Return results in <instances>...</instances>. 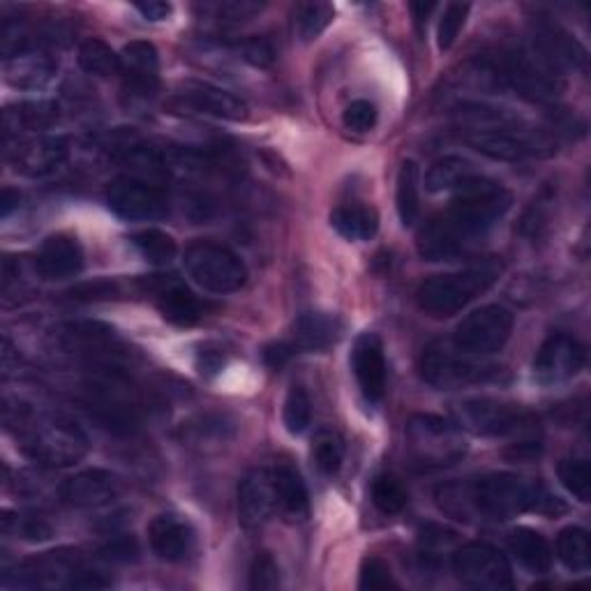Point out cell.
<instances>
[{"mask_svg": "<svg viewBox=\"0 0 591 591\" xmlns=\"http://www.w3.org/2000/svg\"><path fill=\"white\" fill-rule=\"evenodd\" d=\"M38 273L44 280H68L81 273L83 269V250L77 239L66 233H56L49 236V239L42 243L38 259Z\"/></svg>", "mask_w": 591, "mask_h": 591, "instance_id": "d4e9b609", "label": "cell"}, {"mask_svg": "<svg viewBox=\"0 0 591 591\" xmlns=\"http://www.w3.org/2000/svg\"><path fill=\"white\" fill-rule=\"evenodd\" d=\"M19 203H21V194L17 190L6 188L3 197H0V213H3V218H10V213L19 209Z\"/></svg>", "mask_w": 591, "mask_h": 591, "instance_id": "6f0895ef", "label": "cell"}, {"mask_svg": "<svg viewBox=\"0 0 591 591\" xmlns=\"http://www.w3.org/2000/svg\"><path fill=\"white\" fill-rule=\"evenodd\" d=\"M462 139L477 153L501 162L548 160L557 153V139L545 130L527 126L520 116L499 126L467 130L462 132Z\"/></svg>", "mask_w": 591, "mask_h": 591, "instance_id": "5b68a950", "label": "cell"}, {"mask_svg": "<svg viewBox=\"0 0 591 591\" xmlns=\"http://www.w3.org/2000/svg\"><path fill=\"white\" fill-rule=\"evenodd\" d=\"M434 497L443 513L467 522H501L520 513L559 515L567 511L561 499H557L543 483L509 474V471L439 485Z\"/></svg>", "mask_w": 591, "mask_h": 591, "instance_id": "6da1fadb", "label": "cell"}, {"mask_svg": "<svg viewBox=\"0 0 591 591\" xmlns=\"http://www.w3.org/2000/svg\"><path fill=\"white\" fill-rule=\"evenodd\" d=\"M280 587V567L271 552H259L250 567V589L269 591Z\"/></svg>", "mask_w": 591, "mask_h": 591, "instance_id": "7dc6e473", "label": "cell"}, {"mask_svg": "<svg viewBox=\"0 0 591 591\" xmlns=\"http://www.w3.org/2000/svg\"><path fill=\"white\" fill-rule=\"evenodd\" d=\"M409 10H411V17H413V21H417V26L423 28L428 23L430 14L437 10V6L434 3H411Z\"/></svg>", "mask_w": 591, "mask_h": 591, "instance_id": "680465c9", "label": "cell"}, {"mask_svg": "<svg viewBox=\"0 0 591 591\" xmlns=\"http://www.w3.org/2000/svg\"><path fill=\"white\" fill-rule=\"evenodd\" d=\"M278 511V490L273 469L257 467L239 485V520L246 529H259Z\"/></svg>", "mask_w": 591, "mask_h": 591, "instance_id": "e0dca14e", "label": "cell"}, {"mask_svg": "<svg viewBox=\"0 0 591 591\" xmlns=\"http://www.w3.org/2000/svg\"><path fill=\"white\" fill-rule=\"evenodd\" d=\"M282 421L287 432L291 434H303L310 423H312V402L310 395L303 387H293L287 398H284V407H282Z\"/></svg>", "mask_w": 591, "mask_h": 591, "instance_id": "b9f144b4", "label": "cell"}, {"mask_svg": "<svg viewBox=\"0 0 591 591\" xmlns=\"http://www.w3.org/2000/svg\"><path fill=\"white\" fill-rule=\"evenodd\" d=\"M276 490H278V511L289 520L301 522L310 515V494L303 477L289 464L273 469Z\"/></svg>", "mask_w": 591, "mask_h": 591, "instance_id": "f1b7e54d", "label": "cell"}, {"mask_svg": "<svg viewBox=\"0 0 591 591\" xmlns=\"http://www.w3.org/2000/svg\"><path fill=\"white\" fill-rule=\"evenodd\" d=\"M333 6L329 3H303L296 8V19H293V31L303 42L317 40L323 31H327L329 23L333 21Z\"/></svg>", "mask_w": 591, "mask_h": 591, "instance_id": "f35d334b", "label": "cell"}, {"mask_svg": "<svg viewBox=\"0 0 591 591\" xmlns=\"http://www.w3.org/2000/svg\"><path fill=\"white\" fill-rule=\"evenodd\" d=\"M359 587L370 589V591H383V589H395L400 584L393 578V571L387 561L379 559V557H365L363 564H361Z\"/></svg>", "mask_w": 591, "mask_h": 591, "instance_id": "f6af8a7d", "label": "cell"}, {"mask_svg": "<svg viewBox=\"0 0 591 591\" xmlns=\"http://www.w3.org/2000/svg\"><path fill=\"white\" fill-rule=\"evenodd\" d=\"M504 271L499 259L490 257L458 273L432 276L417 291L419 308L432 319H451L471 301L485 293Z\"/></svg>", "mask_w": 591, "mask_h": 591, "instance_id": "277c9868", "label": "cell"}, {"mask_svg": "<svg viewBox=\"0 0 591 591\" xmlns=\"http://www.w3.org/2000/svg\"><path fill=\"white\" fill-rule=\"evenodd\" d=\"M139 554V545L132 537H118L111 539L102 550L100 557L107 561H132Z\"/></svg>", "mask_w": 591, "mask_h": 591, "instance_id": "816d5d0a", "label": "cell"}, {"mask_svg": "<svg viewBox=\"0 0 591 591\" xmlns=\"http://www.w3.org/2000/svg\"><path fill=\"white\" fill-rule=\"evenodd\" d=\"M419 164L413 160L402 162L398 173V190H395V206L402 227H413L421 213V192H419Z\"/></svg>", "mask_w": 591, "mask_h": 591, "instance_id": "e575fe53", "label": "cell"}, {"mask_svg": "<svg viewBox=\"0 0 591 591\" xmlns=\"http://www.w3.org/2000/svg\"><path fill=\"white\" fill-rule=\"evenodd\" d=\"M123 485L104 469H86L58 488V499L70 509H102L121 497Z\"/></svg>", "mask_w": 591, "mask_h": 591, "instance_id": "2e32d148", "label": "cell"}, {"mask_svg": "<svg viewBox=\"0 0 591 591\" xmlns=\"http://www.w3.org/2000/svg\"><path fill=\"white\" fill-rule=\"evenodd\" d=\"M179 100L188 109L220 118V121L239 123L248 118V104L241 98H236L233 93L224 91V88L206 81H188Z\"/></svg>", "mask_w": 591, "mask_h": 591, "instance_id": "cb8c5ba5", "label": "cell"}, {"mask_svg": "<svg viewBox=\"0 0 591 591\" xmlns=\"http://www.w3.org/2000/svg\"><path fill=\"white\" fill-rule=\"evenodd\" d=\"M121 74L126 91L134 98H153L160 88V58L151 42H130L121 51Z\"/></svg>", "mask_w": 591, "mask_h": 591, "instance_id": "44dd1931", "label": "cell"}, {"mask_svg": "<svg viewBox=\"0 0 591 591\" xmlns=\"http://www.w3.org/2000/svg\"><path fill=\"white\" fill-rule=\"evenodd\" d=\"M460 417L469 430H474L477 434H485V437L527 434L539 423V419L531 411L518 404L497 402L490 398L464 402L460 409Z\"/></svg>", "mask_w": 591, "mask_h": 591, "instance_id": "7c38bea8", "label": "cell"}, {"mask_svg": "<svg viewBox=\"0 0 591 591\" xmlns=\"http://www.w3.org/2000/svg\"><path fill=\"white\" fill-rule=\"evenodd\" d=\"M469 10H471V6H467V3H449L447 8H443V14H441V21L437 28V47L441 51H449L455 44L460 31L467 23Z\"/></svg>", "mask_w": 591, "mask_h": 591, "instance_id": "ee69618b", "label": "cell"}, {"mask_svg": "<svg viewBox=\"0 0 591 591\" xmlns=\"http://www.w3.org/2000/svg\"><path fill=\"white\" fill-rule=\"evenodd\" d=\"M370 497H372V504L377 507V511H381L383 515H398L409 504L407 488L402 485L400 479H395L391 474H381L372 481Z\"/></svg>", "mask_w": 591, "mask_h": 591, "instance_id": "ab89813d", "label": "cell"}, {"mask_svg": "<svg viewBox=\"0 0 591 591\" xmlns=\"http://www.w3.org/2000/svg\"><path fill=\"white\" fill-rule=\"evenodd\" d=\"M351 368L357 374L359 389L370 404H379L387 393V357H383L381 338L363 333L351 351Z\"/></svg>", "mask_w": 591, "mask_h": 591, "instance_id": "ffe728a7", "label": "cell"}, {"mask_svg": "<svg viewBox=\"0 0 591 591\" xmlns=\"http://www.w3.org/2000/svg\"><path fill=\"white\" fill-rule=\"evenodd\" d=\"M509 545L513 557L531 573H548L552 569V550L539 531L518 527L511 531Z\"/></svg>", "mask_w": 591, "mask_h": 591, "instance_id": "4dcf8cb0", "label": "cell"}, {"mask_svg": "<svg viewBox=\"0 0 591 591\" xmlns=\"http://www.w3.org/2000/svg\"><path fill=\"white\" fill-rule=\"evenodd\" d=\"M261 10L259 3H250V0H241V3H224L218 8V17L224 23H241L254 17Z\"/></svg>", "mask_w": 591, "mask_h": 591, "instance_id": "f5cc1de1", "label": "cell"}, {"mask_svg": "<svg viewBox=\"0 0 591 591\" xmlns=\"http://www.w3.org/2000/svg\"><path fill=\"white\" fill-rule=\"evenodd\" d=\"M148 543L158 559L179 564L194 552L197 534L192 524L179 515H158L148 527Z\"/></svg>", "mask_w": 591, "mask_h": 591, "instance_id": "603a6c76", "label": "cell"}, {"mask_svg": "<svg viewBox=\"0 0 591 591\" xmlns=\"http://www.w3.org/2000/svg\"><path fill=\"white\" fill-rule=\"evenodd\" d=\"M137 12L148 21H164L171 14V6L162 0H148V3H134Z\"/></svg>", "mask_w": 591, "mask_h": 591, "instance_id": "9f6ffc18", "label": "cell"}, {"mask_svg": "<svg viewBox=\"0 0 591 591\" xmlns=\"http://www.w3.org/2000/svg\"><path fill=\"white\" fill-rule=\"evenodd\" d=\"M342 335V321L329 312H303L293 321L296 349L321 351L335 344Z\"/></svg>", "mask_w": 591, "mask_h": 591, "instance_id": "4316f807", "label": "cell"}, {"mask_svg": "<svg viewBox=\"0 0 591 591\" xmlns=\"http://www.w3.org/2000/svg\"><path fill=\"white\" fill-rule=\"evenodd\" d=\"M109 209L123 220L146 222L162 220L169 216L171 199L160 183L137 179V176H121L107 188Z\"/></svg>", "mask_w": 591, "mask_h": 591, "instance_id": "8fae6325", "label": "cell"}, {"mask_svg": "<svg viewBox=\"0 0 591 591\" xmlns=\"http://www.w3.org/2000/svg\"><path fill=\"white\" fill-rule=\"evenodd\" d=\"M557 557L567 569L582 573L591 564V543L582 527H567L557 537Z\"/></svg>", "mask_w": 591, "mask_h": 591, "instance_id": "d590c367", "label": "cell"}, {"mask_svg": "<svg viewBox=\"0 0 591 591\" xmlns=\"http://www.w3.org/2000/svg\"><path fill=\"white\" fill-rule=\"evenodd\" d=\"M587 363V349L580 340L567 333H554L550 335L534 359V374L545 387H552V383L569 381Z\"/></svg>", "mask_w": 591, "mask_h": 591, "instance_id": "9a60e30c", "label": "cell"}, {"mask_svg": "<svg viewBox=\"0 0 591 591\" xmlns=\"http://www.w3.org/2000/svg\"><path fill=\"white\" fill-rule=\"evenodd\" d=\"M130 241L134 250L153 266H169L176 259V254H179V246H176L169 233L160 229H143L134 233Z\"/></svg>", "mask_w": 591, "mask_h": 591, "instance_id": "8d00e7d4", "label": "cell"}, {"mask_svg": "<svg viewBox=\"0 0 591 591\" xmlns=\"http://www.w3.org/2000/svg\"><path fill=\"white\" fill-rule=\"evenodd\" d=\"M58 344L70 353H81L96 363H113L111 357L118 351V338L113 329L100 321H70L56 333Z\"/></svg>", "mask_w": 591, "mask_h": 591, "instance_id": "ac0fdd59", "label": "cell"}, {"mask_svg": "<svg viewBox=\"0 0 591 591\" xmlns=\"http://www.w3.org/2000/svg\"><path fill=\"white\" fill-rule=\"evenodd\" d=\"M529 49L559 74H564V70L587 68V51L582 49V44L552 23H541L537 28Z\"/></svg>", "mask_w": 591, "mask_h": 591, "instance_id": "7402d4cb", "label": "cell"}, {"mask_svg": "<svg viewBox=\"0 0 591 591\" xmlns=\"http://www.w3.org/2000/svg\"><path fill=\"white\" fill-rule=\"evenodd\" d=\"M3 531L6 534H14L26 541H47L51 537V527L40 515H12L6 513L3 518Z\"/></svg>", "mask_w": 591, "mask_h": 591, "instance_id": "bcb514c9", "label": "cell"}, {"mask_svg": "<svg viewBox=\"0 0 591 591\" xmlns=\"http://www.w3.org/2000/svg\"><path fill=\"white\" fill-rule=\"evenodd\" d=\"M377 107L368 100H357L351 102L344 113H342V123L347 130H353V132H370L374 126H377Z\"/></svg>", "mask_w": 591, "mask_h": 591, "instance_id": "c3c4849f", "label": "cell"}, {"mask_svg": "<svg viewBox=\"0 0 591 591\" xmlns=\"http://www.w3.org/2000/svg\"><path fill=\"white\" fill-rule=\"evenodd\" d=\"M139 289L151 293L160 314L176 327H194L206 314V305L201 299L176 276H148L139 280Z\"/></svg>", "mask_w": 591, "mask_h": 591, "instance_id": "4fadbf2b", "label": "cell"}, {"mask_svg": "<svg viewBox=\"0 0 591 591\" xmlns=\"http://www.w3.org/2000/svg\"><path fill=\"white\" fill-rule=\"evenodd\" d=\"M56 61L53 58L33 47V49H26L19 51L12 58H6V77L14 88H28V91H33V88H42L47 86L53 74H56Z\"/></svg>", "mask_w": 591, "mask_h": 591, "instance_id": "484cf974", "label": "cell"}, {"mask_svg": "<svg viewBox=\"0 0 591 591\" xmlns=\"http://www.w3.org/2000/svg\"><path fill=\"white\" fill-rule=\"evenodd\" d=\"M511 206L513 194L504 186L477 173L455 190L449 211L441 216L471 248L511 211Z\"/></svg>", "mask_w": 591, "mask_h": 591, "instance_id": "3957f363", "label": "cell"}, {"mask_svg": "<svg viewBox=\"0 0 591 591\" xmlns=\"http://www.w3.org/2000/svg\"><path fill=\"white\" fill-rule=\"evenodd\" d=\"M86 567L77 552H47L36 559L21 561V564L12 571H6V582L14 578L17 587H38V589H51V587H74V580Z\"/></svg>", "mask_w": 591, "mask_h": 591, "instance_id": "5bb4252c", "label": "cell"}, {"mask_svg": "<svg viewBox=\"0 0 591 591\" xmlns=\"http://www.w3.org/2000/svg\"><path fill=\"white\" fill-rule=\"evenodd\" d=\"M469 250L471 248L460 239L455 229L443 220V216L432 218L419 233V254L428 261H451Z\"/></svg>", "mask_w": 591, "mask_h": 591, "instance_id": "83f0119b", "label": "cell"}, {"mask_svg": "<svg viewBox=\"0 0 591 591\" xmlns=\"http://www.w3.org/2000/svg\"><path fill=\"white\" fill-rule=\"evenodd\" d=\"M469 353L458 351L443 342H432L421 357L419 372L428 387L437 391H455L471 383H481L499 377V368L492 363H479L467 359Z\"/></svg>", "mask_w": 591, "mask_h": 591, "instance_id": "52a82bcc", "label": "cell"}, {"mask_svg": "<svg viewBox=\"0 0 591 591\" xmlns=\"http://www.w3.org/2000/svg\"><path fill=\"white\" fill-rule=\"evenodd\" d=\"M70 158V141L66 137L40 134L33 139L19 141L12 151V164L21 176L42 179V176L61 169Z\"/></svg>", "mask_w": 591, "mask_h": 591, "instance_id": "d6986e66", "label": "cell"}, {"mask_svg": "<svg viewBox=\"0 0 591 591\" xmlns=\"http://www.w3.org/2000/svg\"><path fill=\"white\" fill-rule=\"evenodd\" d=\"M296 351V344H287V342H273L263 349V361L269 368L273 370H282Z\"/></svg>", "mask_w": 591, "mask_h": 591, "instance_id": "11a10c76", "label": "cell"}, {"mask_svg": "<svg viewBox=\"0 0 591 591\" xmlns=\"http://www.w3.org/2000/svg\"><path fill=\"white\" fill-rule=\"evenodd\" d=\"M474 176H477V169L469 160H464L460 156H447V158H439L430 167V171L425 176V188L432 194L455 192L469 179H474Z\"/></svg>", "mask_w": 591, "mask_h": 591, "instance_id": "836d02e7", "label": "cell"}, {"mask_svg": "<svg viewBox=\"0 0 591 591\" xmlns=\"http://www.w3.org/2000/svg\"><path fill=\"white\" fill-rule=\"evenodd\" d=\"M121 296V284L111 280H96L79 284L70 291L72 301H83V303H96V301H113Z\"/></svg>", "mask_w": 591, "mask_h": 591, "instance_id": "681fc988", "label": "cell"}, {"mask_svg": "<svg viewBox=\"0 0 591 591\" xmlns=\"http://www.w3.org/2000/svg\"><path fill=\"white\" fill-rule=\"evenodd\" d=\"M6 419L17 432L21 451L42 467L66 469L81 462L88 453V437L61 413L17 409L14 417L6 413Z\"/></svg>", "mask_w": 591, "mask_h": 591, "instance_id": "7a4b0ae2", "label": "cell"}, {"mask_svg": "<svg viewBox=\"0 0 591 591\" xmlns=\"http://www.w3.org/2000/svg\"><path fill=\"white\" fill-rule=\"evenodd\" d=\"M513 333V314L501 305H485L467 314L453 335V347L469 357L501 351Z\"/></svg>", "mask_w": 591, "mask_h": 591, "instance_id": "30bf717a", "label": "cell"}, {"mask_svg": "<svg viewBox=\"0 0 591 591\" xmlns=\"http://www.w3.org/2000/svg\"><path fill=\"white\" fill-rule=\"evenodd\" d=\"M312 460L321 474L333 477L344 460V443L335 432H319L312 443Z\"/></svg>", "mask_w": 591, "mask_h": 591, "instance_id": "7bdbcfd3", "label": "cell"}, {"mask_svg": "<svg viewBox=\"0 0 591 591\" xmlns=\"http://www.w3.org/2000/svg\"><path fill=\"white\" fill-rule=\"evenodd\" d=\"M451 569L455 578L471 589L507 591L515 587L507 554L485 541L460 545L453 552Z\"/></svg>", "mask_w": 591, "mask_h": 591, "instance_id": "9c48e42d", "label": "cell"}, {"mask_svg": "<svg viewBox=\"0 0 591 591\" xmlns=\"http://www.w3.org/2000/svg\"><path fill=\"white\" fill-rule=\"evenodd\" d=\"M188 276L206 291L231 293L248 282V269L239 254L213 241H197L183 257Z\"/></svg>", "mask_w": 591, "mask_h": 591, "instance_id": "ba28073f", "label": "cell"}, {"mask_svg": "<svg viewBox=\"0 0 591 591\" xmlns=\"http://www.w3.org/2000/svg\"><path fill=\"white\" fill-rule=\"evenodd\" d=\"M79 63L88 74L111 77L121 74V56H118L107 42L93 38L86 40L79 49Z\"/></svg>", "mask_w": 591, "mask_h": 591, "instance_id": "74e56055", "label": "cell"}, {"mask_svg": "<svg viewBox=\"0 0 591 591\" xmlns=\"http://www.w3.org/2000/svg\"><path fill=\"white\" fill-rule=\"evenodd\" d=\"M561 485H564L578 501L587 504L591 499V467L584 458H567L557 467Z\"/></svg>", "mask_w": 591, "mask_h": 591, "instance_id": "60d3db41", "label": "cell"}, {"mask_svg": "<svg viewBox=\"0 0 591 591\" xmlns=\"http://www.w3.org/2000/svg\"><path fill=\"white\" fill-rule=\"evenodd\" d=\"M331 224L349 241H370L379 231V213L372 206H340L331 213Z\"/></svg>", "mask_w": 591, "mask_h": 591, "instance_id": "d6a6232c", "label": "cell"}, {"mask_svg": "<svg viewBox=\"0 0 591 591\" xmlns=\"http://www.w3.org/2000/svg\"><path fill=\"white\" fill-rule=\"evenodd\" d=\"M239 49H241L246 61L257 66V68H271L278 58L273 42L266 40V38H250V40L241 42Z\"/></svg>", "mask_w": 591, "mask_h": 591, "instance_id": "f907efd6", "label": "cell"}, {"mask_svg": "<svg viewBox=\"0 0 591 591\" xmlns=\"http://www.w3.org/2000/svg\"><path fill=\"white\" fill-rule=\"evenodd\" d=\"M541 453H543V443H541V439L527 437V439L513 443V447L507 451V458H509L511 462H531V460H537Z\"/></svg>", "mask_w": 591, "mask_h": 591, "instance_id": "db71d44e", "label": "cell"}, {"mask_svg": "<svg viewBox=\"0 0 591 591\" xmlns=\"http://www.w3.org/2000/svg\"><path fill=\"white\" fill-rule=\"evenodd\" d=\"M58 116H61V109H58V104L51 100L21 102L3 111V128L6 134L49 130L58 123Z\"/></svg>", "mask_w": 591, "mask_h": 591, "instance_id": "f546056e", "label": "cell"}, {"mask_svg": "<svg viewBox=\"0 0 591 591\" xmlns=\"http://www.w3.org/2000/svg\"><path fill=\"white\" fill-rule=\"evenodd\" d=\"M407 451L421 471H439L458 464L467 453V441L458 423L434 417V413H417L404 430Z\"/></svg>", "mask_w": 591, "mask_h": 591, "instance_id": "8992f818", "label": "cell"}, {"mask_svg": "<svg viewBox=\"0 0 591 591\" xmlns=\"http://www.w3.org/2000/svg\"><path fill=\"white\" fill-rule=\"evenodd\" d=\"M458 550V534L449 527L425 524L419 534V559L423 569H441L451 564L453 552Z\"/></svg>", "mask_w": 591, "mask_h": 591, "instance_id": "1f68e13d", "label": "cell"}]
</instances>
